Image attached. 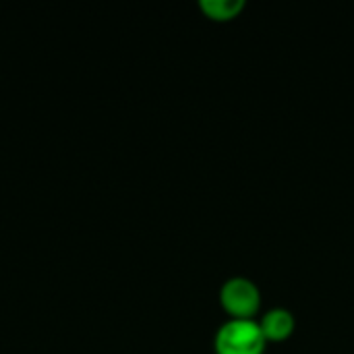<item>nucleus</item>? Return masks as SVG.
<instances>
[{
	"label": "nucleus",
	"instance_id": "f257e3e1",
	"mask_svg": "<svg viewBox=\"0 0 354 354\" xmlns=\"http://www.w3.org/2000/svg\"><path fill=\"white\" fill-rule=\"evenodd\" d=\"M266 336L253 319H230L226 322L214 340L218 354H263Z\"/></svg>",
	"mask_w": 354,
	"mask_h": 354
},
{
	"label": "nucleus",
	"instance_id": "f03ea898",
	"mask_svg": "<svg viewBox=\"0 0 354 354\" xmlns=\"http://www.w3.org/2000/svg\"><path fill=\"white\" fill-rule=\"evenodd\" d=\"M222 307L232 315V319H251L261 303V292L257 284L249 278L234 276L224 282L220 290Z\"/></svg>",
	"mask_w": 354,
	"mask_h": 354
},
{
	"label": "nucleus",
	"instance_id": "7ed1b4c3",
	"mask_svg": "<svg viewBox=\"0 0 354 354\" xmlns=\"http://www.w3.org/2000/svg\"><path fill=\"white\" fill-rule=\"evenodd\" d=\"M259 328H261L266 340L280 342V340H286L295 332V317L288 309L276 307V309H270L261 317Z\"/></svg>",
	"mask_w": 354,
	"mask_h": 354
},
{
	"label": "nucleus",
	"instance_id": "20e7f679",
	"mask_svg": "<svg viewBox=\"0 0 354 354\" xmlns=\"http://www.w3.org/2000/svg\"><path fill=\"white\" fill-rule=\"evenodd\" d=\"M243 6H245L243 0H201V8L205 10V15L218 21L236 17L243 10Z\"/></svg>",
	"mask_w": 354,
	"mask_h": 354
}]
</instances>
